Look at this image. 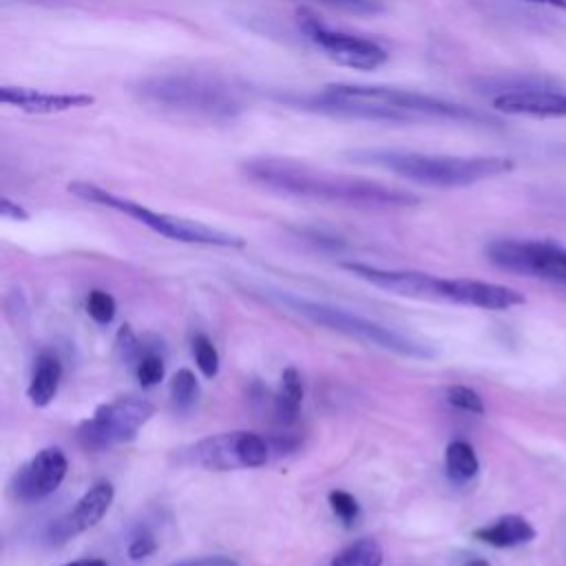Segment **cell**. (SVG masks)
Returning a JSON list of instances; mask_svg holds the SVG:
<instances>
[{
  "instance_id": "6da1fadb",
  "label": "cell",
  "mask_w": 566,
  "mask_h": 566,
  "mask_svg": "<svg viewBox=\"0 0 566 566\" xmlns=\"http://www.w3.org/2000/svg\"><path fill=\"white\" fill-rule=\"evenodd\" d=\"M296 104L334 117L385 124L455 122L489 126L495 122L491 115L458 102L433 97L420 91L376 84H327L318 91L305 93L296 99Z\"/></svg>"
},
{
  "instance_id": "7a4b0ae2",
  "label": "cell",
  "mask_w": 566,
  "mask_h": 566,
  "mask_svg": "<svg viewBox=\"0 0 566 566\" xmlns=\"http://www.w3.org/2000/svg\"><path fill=\"white\" fill-rule=\"evenodd\" d=\"M243 175L274 192H283L290 197L338 203L349 208L365 210H396L411 208L420 199L402 188L363 179L338 175L321 168H312L307 164H298L283 157H252L243 161Z\"/></svg>"
},
{
  "instance_id": "3957f363",
  "label": "cell",
  "mask_w": 566,
  "mask_h": 566,
  "mask_svg": "<svg viewBox=\"0 0 566 566\" xmlns=\"http://www.w3.org/2000/svg\"><path fill=\"white\" fill-rule=\"evenodd\" d=\"M137 97L164 113L203 122H230L248 106L243 86L217 71L201 69L148 75L137 84Z\"/></svg>"
},
{
  "instance_id": "277c9868",
  "label": "cell",
  "mask_w": 566,
  "mask_h": 566,
  "mask_svg": "<svg viewBox=\"0 0 566 566\" xmlns=\"http://www.w3.org/2000/svg\"><path fill=\"white\" fill-rule=\"evenodd\" d=\"M352 159L358 164L378 166L409 181L431 186V188H464L484 179H493L513 170V159L509 157H460V155H436L418 150H394L374 148L356 150Z\"/></svg>"
},
{
  "instance_id": "5b68a950",
  "label": "cell",
  "mask_w": 566,
  "mask_h": 566,
  "mask_svg": "<svg viewBox=\"0 0 566 566\" xmlns=\"http://www.w3.org/2000/svg\"><path fill=\"white\" fill-rule=\"evenodd\" d=\"M274 301H279L281 305H285L290 312L307 318L314 325L327 327L332 332L345 334L349 338L376 345L380 349L394 352L398 356H407V358H418V360H429L438 356V349L402 329H396L391 325L371 321L367 316H360L352 310L338 307V305H329L323 301H314V298H305L298 294H290V292H270Z\"/></svg>"
},
{
  "instance_id": "8992f818",
  "label": "cell",
  "mask_w": 566,
  "mask_h": 566,
  "mask_svg": "<svg viewBox=\"0 0 566 566\" xmlns=\"http://www.w3.org/2000/svg\"><path fill=\"white\" fill-rule=\"evenodd\" d=\"M69 192H73L82 201L122 212V214L135 219L137 223L150 228L153 232H157L166 239H172V241L192 243V245H210V248H243V239L237 234H230L226 230H219V228H212V226H206V223H199L192 219L153 210L139 201H133L124 195H115L95 184L75 181L69 186Z\"/></svg>"
},
{
  "instance_id": "52a82bcc",
  "label": "cell",
  "mask_w": 566,
  "mask_h": 566,
  "mask_svg": "<svg viewBox=\"0 0 566 566\" xmlns=\"http://www.w3.org/2000/svg\"><path fill=\"white\" fill-rule=\"evenodd\" d=\"M155 407L137 396H122L99 405L77 424V442L86 451H106L135 440L137 431L153 418Z\"/></svg>"
},
{
  "instance_id": "ba28073f",
  "label": "cell",
  "mask_w": 566,
  "mask_h": 566,
  "mask_svg": "<svg viewBox=\"0 0 566 566\" xmlns=\"http://www.w3.org/2000/svg\"><path fill=\"white\" fill-rule=\"evenodd\" d=\"M270 453V442L254 431H223L186 447L181 460L206 471H234L263 467Z\"/></svg>"
},
{
  "instance_id": "9c48e42d",
  "label": "cell",
  "mask_w": 566,
  "mask_h": 566,
  "mask_svg": "<svg viewBox=\"0 0 566 566\" xmlns=\"http://www.w3.org/2000/svg\"><path fill=\"white\" fill-rule=\"evenodd\" d=\"M296 24L301 29V33L316 46L321 49L327 57H332L334 62L349 66V69H358V71H374L378 66H382L389 57L387 49L376 42L374 38L340 29V27H332L325 20H321L316 13L301 9L296 13Z\"/></svg>"
},
{
  "instance_id": "30bf717a",
  "label": "cell",
  "mask_w": 566,
  "mask_h": 566,
  "mask_svg": "<svg viewBox=\"0 0 566 566\" xmlns=\"http://www.w3.org/2000/svg\"><path fill=\"white\" fill-rule=\"evenodd\" d=\"M486 259L520 276L566 283V248L553 241L497 239L486 245Z\"/></svg>"
},
{
  "instance_id": "8fae6325",
  "label": "cell",
  "mask_w": 566,
  "mask_h": 566,
  "mask_svg": "<svg viewBox=\"0 0 566 566\" xmlns=\"http://www.w3.org/2000/svg\"><path fill=\"white\" fill-rule=\"evenodd\" d=\"M347 272L354 276L367 281L374 287H380L396 296L407 298H427V301H444V287L447 279L429 274V272H416V270H391V268H378L369 263L347 261L343 263Z\"/></svg>"
},
{
  "instance_id": "7c38bea8",
  "label": "cell",
  "mask_w": 566,
  "mask_h": 566,
  "mask_svg": "<svg viewBox=\"0 0 566 566\" xmlns=\"http://www.w3.org/2000/svg\"><path fill=\"white\" fill-rule=\"evenodd\" d=\"M69 460L60 447H46L24 462L13 475L11 491L20 502H40L49 497L66 478Z\"/></svg>"
},
{
  "instance_id": "4fadbf2b",
  "label": "cell",
  "mask_w": 566,
  "mask_h": 566,
  "mask_svg": "<svg viewBox=\"0 0 566 566\" xmlns=\"http://www.w3.org/2000/svg\"><path fill=\"white\" fill-rule=\"evenodd\" d=\"M115 497V489L111 482L99 480L75 502L71 511H66L62 517H57L46 528V542L49 544H64L66 539H73L75 535L93 528L111 509Z\"/></svg>"
},
{
  "instance_id": "5bb4252c",
  "label": "cell",
  "mask_w": 566,
  "mask_h": 566,
  "mask_svg": "<svg viewBox=\"0 0 566 566\" xmlns=\"http://www.w3.org/2000/svg\"><path fill=\"white\" fill-rule=\"evenodd\" d=\"M444 301L482 310H509L522 305L526 298L517 290L500 283L475 279H447Z\"/></svg>"
},
{
  "instance_id": "9a60e30c",
  "label": "cell",
  "mask_w": 566,
  "mask_h": 566,
  "mask_svg": "<svg viewBox=\"0 0 566 566\" xmlns=\"http://www.w3.org/2000/svg\"><path fill=\"white\" fill-rule=\"evenodd\" d=\"M0 99L27 113H64L93 104V97L86 93H53L29 86H2Z\"/></svg>"
},
{
  "instance_id": "2e32d148",
  "label": "cell",
  "mask_w": 566,
  "mask_h": 566,
  "mask_svg": "<svg viewBox=\"0 0 566 566\" xmlns=\"http://www.w3.org/2000/svg\"><path fill=\"white\" fill-rule=\"evenodd\" d=\"M473 537L493 548H513V546L528 544L535 537V528L526 517L509 513L493 520L491 524L475 528Z\"/></svg>"
},
{
  "instance_id": "e0dca14e",
  "label": "cell",
  "mask_w": 566,
  "mask_h": 566,
  "mask_svg": "<svg viewBox=\"0 0 566 566\" xmlns=\"http://www.w3.org/2000/svg\"><path fill=\"white\" fill-rule=\"evenodd\" d=\"M62 380V363L55 354L42 352L35 358L31 382L27 387V396L35 407H46L53 402Z\"/></svg>"
},
{
  "instance_id": "ac0fdd59",
  "label": "cell",
  "mask_w": 566,
  "mask_h": 566,
  "mask_svg": "<svg viewBox=\"0 0 566 566\" xmlns=\"http://www.w3.org/2000/svg\"><path fill=\"white\" fill-rule=\"evenodd\" d=\"M303 402V380L301 374L294 367H287L281 374V382H279V391L272 400V411L276 416L279 422L290 424L296 420L298 409Z\"/></svg>"
},
{
  "instance_id": "d6986e66",
  "label": "cell",
  "mask_w": 566,
  "mask_h": 566,
  "mask_svg": "<svg viewBox=\"0 0 566 566\" xmlns=\"http://www.w3.org/2000/svg\"><path fill=\"white\" fill-rule=\"evenodd\" d=\"M444 469L453 482H469L478 475L480 462L475 449L464 440H451L444 449Z\"/></svg>"
},
{
  "instance_id": "ffe728a7",
  "label": "cell",
  "mask_w": 566,
  "mask_h": 566,
  "mask_svg": "<svg viewBox=\"0 0 566 566\" xmlns=\"http://www.w3.org/2000/svg\"><path fill=\"white\" fill-rule=\"evenodd\" d=\"M382 546L371 537H360L340 548L327 566H382Z\"/></svg>"
},
{
  "instance_id": "44dd1931",
  "label": "cell",
  "mask_w": 566,
  "mask_h": 566,
  "mask_svg": "<svg viewBox=\"0 0 566 566\" xmlns=\"http://www.w3.org/2000/svg\"><path fill=\"white\" fill-rule=\"evenodd\" d=\"M199 396L197 376L190 369H179L170 378V400L177 409H190Z\"/></svg>"
},
{
  "instance_id": "7402d4cb",
  "label": "cell",
  "mask_w": 566,
  "mask_h": 566,
  "mask_svg": "<svg viewBox=\"0 0 566 566\" xmlns=\"http://www.w3.org/2000/svg\"><path fill=\"white\" fill-rule=\"evenodd\" d=\"M192 356H195L199 371L206 378H214L219 374V352L206 334H197L192 338Z\"/></svg>"
},
{
  "instance_id": "603a6c76",
  "label": "cell",
  "mask_w": 566,
  "mask_h": 566,
  "mask_svg": "<svg viewBox=\"0 0 566 566\" xmlns=\"http://www.w3.org/2000/svg\"><path fill=\"white\" fill-rule=\"evenodd\" d=\"M135 376L142 387H155L164 378V358L157 352H142L135 360Z\"/></svg>"
},
{
  "instance_id": "cb8c5ba5",
  "label": "cell",
  "mask_w": 566,
  "mask_h": 566,
  "mask_svg": "<svg viewBox=\"0 0 566 566\" xmlns=\"http://www.w3.org/2000/svg\"><path fill=\"white\" fill-rule=\"evenodd\" d=\"M444 398L451 407L460 409V411H467V413H475V416H482L486 411L484 407V400L480 398L478 391H473L471 387H464V385H451L447 387L444 391Z\"/></svg>"
},
{
  "instance_id": "d4e9b609",
  "label": "cell",
  "mask_w": 566,
  "mask_h": 566,
  "mask_svg": "<svg viewBox=\"0 0 566 566\" xmlns=\"http://www.w3.org/2000/svg\"><path fill=\"white\" fill-rule=\"evenodd\" d=\"M115 298L104 292V290H91L86 296V312L88 316L99 323V325H108L115 318Z\"/></svg>"
},
{
  "instance_id": "484cf974",
  "label": "cell",
  "mask_w": 566,
  "mask_h": 566,
  "mask_svg": "<svg viewBox=\"0 0 566 566\" xmlns=\"http://www.w3.org/2000/svg\"><path fill=\"white\" fill-rule=\"evenodd\" d=\"M327 500H329V509L334 511V515L340 522H345L347 526H352L358 520L360 506H358V502H356V497L352 493H347L343 489H334V491H329Z\"/></svg>"
},
{
  "instance_id": "4316f807",
  "label": "cell",
  "mask_w": 566,
  "mask_h": 566,
  "mask_svg": "<svg viewBox=\"0 0 566 566\" xmlns=\"http://www.w3.org/2000/svg\"><path fill=\"white\" fill-rule=\"evenodd\" d=\"M157 548V539L155 535L148 531V528H137V533L130 537L128 546H126V553L130 559H144L148 555H153Z\"/></svg>"
},
{
  "instance_id": "83f0119b",
  "label": "cell",
  "mask_w": 566,
  "mask_h": 566,
  "mask_svg": "<svg viewBox=\"0 0 566 566\" xmlns=\"http://www.w3.org/2000/svg\"><path fill=\"white\" fill-rule=\"evenodd\" d=\"M318 2L345 9V11H354V13H376L380 9L378 0H318Z\"/></svg>"
},
{
  "instance_id": "f1b7e54d",
  "label": "cell",
  "mask_w": 566,
  "mask_h": 566,
  "mask_svg": "<svg viewBox=\"0 0 566 566\" xmlns=\"http://www.w3.org/2000/svg\"><path fill=\"white\" fill-rule=\"evenodd\" d=\"M172 566H241V564L228 555H203V557H190V559L177 562Z\"/></svg>"
},
{
  "instance_id": "f546056e",
  "label": "cell",
  "mask_w": 566,
  "mask_h": 566,
  "mask_svg": "<svg viewBox=\"0 0 566 566\" xmlns=\"http://www.w3.org/2000/svg\"><path fill=\"white\" fill-rule=\"evenodd\" d=\"M2 217H11V219H27V212L20 206H13L11 201H2Z\"/></svg>"
},
{
  "instance_id": "4dcf8cb0",
  "label": "cell",
  "mask_w": 566,
  "mask_h": 566,
  "mask_svg": "<svg viewBox=\"0 0 566 566\" xmlns=\"http://www.w3.org/2000/svg\"><path fill=\"white\" fill-rule=\"evenodd\" d=\"M62 566H108V564L99 557H84V559H75V562H69Z\"/></svg>"
},
{
  "instance_id": "1f68e13d",
  "label": "cell",
  "mask_w": 566,
  "mask_h": 566,
  "mask_svg": "<svg viewBox=\"0 0 566 566\" xmlns=\"http://www.w3.org/2000/svg\"><path fill=\"white\" fill-rule=\"evenodd\" d=\"M462 566H489V562L484 557H475V555H469L467 559H462Z\"/></svg>"
},
{
  "instance_id": "d6a6232c",
  "label": "cell",
  "mask_w": 566,
  "mask_h": 566,
  "mask_svg": "<svg viewBox=\"0 0 566 566\" xmlns=\"http://www.w3.org/2000/svg\"><path fill=\"white\" fill-rule=\"evenodd\" d=\"M528 2L548 4V7H555V9H564V11H566V0H528Z\"/></svg>"
}]
</instances>
